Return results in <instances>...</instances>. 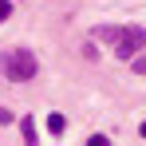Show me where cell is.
<instances>
[{"label":"cell","mask_w":146,"mask_h":146,"mask_svg":"<svg viewBox=\"0 0 146 146\" xmlns=\"http://www.w3.org/2000/svg\"><path fill=\"white\" fill-rule=\"evenodd\" d=\"M138 134H142V138H146V119H142V126H138Z\"/></svg>","instance_id":"9c48e42d"},{"label":"cell","mask_w":146,"mask_h":146,"mask_svg":"<svg viewBox=\"0 0 146 146\" xmlns=\"http://www.w3.org/2000/svg\"><path fill=\"white\" fill-rule=\"evenodd\" d=\"M8 16H12V0H0V24H4Z\"/></svg>","instance_id":"52a82bcc"},{"label":"cell","mask_w":146,"mask_h":146,"mask_svg":"<svg viewBox=\"0 0 146 146\" xmlns=\"http://www.w3.org/2000/svg\"><path fill=\"white\" fill-rule=\"evenodd\" d=\"M4 75L12 79V83H28V79H36V55L28 48H16L4 55Z\"/></svg>","instance_id":"6da1fadb"},{"label":"cell","mask_w":146,"mask_h":146,"mask_svg":"<svg viewBox=\"0 0 146 146\" xmlns=\"http://www.w3.org/2000/svg\"><path fill=\"white\" fill-rule=\"evenodd\" d=\"M87 146H111V138H107V134H91V138H87Z\"/></svg>","instance_id":"8992f818"},{"label":"cell","mask_w":146,"mask_h":146,"mask_svg":"<svg viewBox=\"0 0 146 146\" xmlns=\"http://www.w3.org/2000/svg\"><path fill=\"white\" fill-rule=\"evenodd\" d=\"M142 48H146V32L142 28H122L119 44H115V55H119V59H138Z\"/></svg>","instance_id":"7a4b0ae2"},{"label":"cell","mask_w":146,"mask_h":146,"mask_svg":"<svg viewBox=\"0 0 146 146\" xmlns=\"http://www.w3.org/2000/svg\"><path fill=\"white\" fill-rule=\"evenodd\" d=\"M20 130H24V142H28V146H36V122L24 119V122H20Z\"/></svg>","instance_id":"5b68a950"},{"label":"cell","mask_w":146,"mask_h":146,"mask_svg":"<svg viewBox=\"0 0 146 146\" xmlns=\"http://www.w3.org/2000/svg\"><path fill=\"white\" fill-rule=\"evenodd\" d=\"M95 36H99V40H107V44H119L122 28H95Z\"/></svg>","instance_id":"3957f363"},{"label":"cell","mask_w":146,"mask_h":146,"mask_svg":"<svg viewBox=\"0 0 146 146\" xmlns=\"http://www.w3.org/2000/svg\"><path fill=\"white\" fill-rule=\"evenodd\" d=\"M134 71H138V75H146V55H138V59H134Z\"/></svg>","instance_id":"ba28073f"},{"label":"cell","mask_w":146,"mask_h":146,"mask_svg":"<svg viewBox=\"0 0 146 146\" xmlns=\"http://www.w3.org/2000/svg\"><path fill=\"white\" fill-rule=\"evenodd\" d=\"M63 126H67V119H63V115H48V130L55 134V138L63 134Z\"/></svg>","instance_id":"277c9868"}]
</instances>
